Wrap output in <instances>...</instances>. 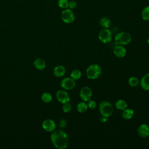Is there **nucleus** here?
I'll return each mask as SVG.
<instances>
[{
    "label": "nucleus",
    "mask_w": 149,
    "mask_h": 149,
    "mask_svg": "<svg viewBox=\"0 0 149 149\" xmlns=\"http://www.w3.org/2000/svg\"><path fill=\"white\" fill-rule=\"evenodd\" d=\"M58 5L62 9H67L69 7V1L68 0H58Z\"/></svg>",
    "instance_id": "24"
},
{
    "label": "nucleus",
    "mask_w": 149,
    "mask_h": 149,
    "mask_svg": "<svg viewBox=\"0 0 149 149\" xmlns=\"http://www.w3.org/2000/svg\"><path fill=\"white\" fill-rule=\"evenodd\" d=\"M77 5V2L75 1H69V8L70 9H74L76 8Z\"/></svg>",
    "instance_id": "27"
},
{
    "label": "nucleus",
    "mask_w": 149,
    "mask_h": 149,
    "mask_svg": "<svg viewBox=\"0 0 149 149\" xmlns=\"http://www.w3.org/2000/svg\"><path fill=\"white\" fill-rule=\"evenodd\" d=\"M34 66L36 69L39 70H42L46 68V63L45 61L42 58H37L33 62Z\"/></svg>",
    "instance_id": "13"
},
{
    "label": "nucleus",
    "mask_w": 149,
    "mask_h": 149,
    "mask_svg": "<svg viewBox=\"0 0 149 149\" xmlns=\"http://www.w3.org/2000/svg\"><path fill=\"white\" fill-rule=\"evenodd\" d=\"M51 141L55 147L58 149H64L68 145L69 138L66 133L63 130L58 129L52 132Z\"/></svg>",
    "instance_id": "1"
},
{
    "label": "nucleus",
    "mask_w": 149,
    "mask_h": 149,
    "mask_svg": "<svg viewBox=\"0 0 149 149\" xmlns=\"http://www.w3.org/2000/svg\"><path fill=\"white\" fill-rule=\"evenodd\" d=\"M100 121H101V122L105 123V122H106L108 120V118L104 117V116H102L100 118Z\"/></svg>",
    "instance_id": "29"
},
{
    "label": "nucleus",
    "mask_w": 149,
    "mask_h": 149,
    "mask_svg": "<svg viewBox=\"0 0 149 149\" xmlns=\"http://www.w3.org/2000/svg\"><path fill=\"white\" fill-rule=\"evenodd\" d=\"M92 90L87 86L83 87L80 91V98L85 102L88 101L92 97Z\"/></svg>",
    "instance_id": "9"
},
{
    "label": "nucleus",
    "mask_w": 149,
    "mask_h": 149,
    "mask_svg": "<svg viewBox=\"0 0 149 149\" xmlns=\"http://www.w3.org/2000/svg\"><path fill=\"white\" fill-rule=\"evenodd\" d=\"M147 43H148V45H149V37H148V39H147Z\"/></svg>",
    "instance_id": "30"
},
{
    "label": "nucleus",
    "mask_w": 149,
    "mask_h": 149,
    "mask_svg": "<svg viewBox=\"0 0 149 149\" xmlns=\"http://www.w3.org/2000/svg\"><path fill=\"white\" fill-rule=\"evenodd\" d=\"M66 72L65 68L63 65H58L54 69V74L57 77L63 76Z\"/></svg>",
    "instance_id": "15"
},
{
    "label": "nucleus",
    "mask_w": 149,
    "mask_h": 149,
    "mask_svg": "<svg viewBox=\"0 0 149 149\" xmlns=\"http://www.w3.org/2000/svg\"><path fill=\"white\" fill-rule=\"evenodd\" d=\"M42 127L46 132H52L56 128V123L52 119H47L42 122Z\"/></svg>",
    "instance_id": "10"
},
{
    "label": "nucleus",
    "mask_w": 149,
    "mask_h": 149,
    "mask_svg": "<svg viewBox=\"0 0 149 149\" xmlns=\"http://www.w3.org/2000/svg\"><path fill=\"white\" fill-rule=\"evenodd\" d=\"M88 105L85 101L79 102L77 105V110L80 113H84L88 109Z\"/></svg>",
    "instance_id": "18"
},
{
    "label": "nucleus",
    "mask_w": 149,
    "mask_h": 149,
    "mask_svg": "<svg viewBox=\"0 0 149 149\" xmlns=\"http://www.w3.org/2000/svg\"><path fill=\"white\" fill-rule=\"evenodd\" d=\"M140 84L144 90H149V73H147L142 77Z\"/></svg>",
    "instance_id": "14"
},
{
    "label": "nucleus",
    "mask_w": 149,
    "mask_h": 149,
    "mask_svg": "<svg viewBox=\"0 0 149 149\" xmlns=\"http://www.w3.org/2000/svg\"><path fill=\"white\" fill-rule=\"evenodd\" d=\"M75 80L70 77H66L61 81V86L65 90H70L75 87Z\"/></svg>",
    "instance_id": "7"
},
{
    "label": "nucleus",
    "mask_w": 149,
    "mask_h": 149,
    "mask_svg": "<svg viewBox=\"0 0 149 149\" xmlns=\"http://www.w3.org/2000/svg\"><path fill=\"white\" fill-rule=\"evenodd\" d=\"M128 83L132 87H136L139 84V80L136 77H131L128 80Z\"/></svg>",
    "instance_id": "23"
},
{
    "label": "nucleus",
    "mask_w": 149,
    "mask_h": 149,
    "mask_svg": "<svg viewBox=\"0 0 149 149\" xmlns=\"http://www.w3.org/2000/svg\"><path fill=\"white\" fill-rule=\"evenodd\" d=\"M99 111L102 116L108 118L112 115L113 108L109 102L102 101L99 105Z\"/></svg>",
    "instance_id": "3"
},
{
    "label": "nucleus",
    "mask_w": 149,
    "mask_h": 149,
    "mask_svg": "<svg viewBox=\"0 0 149 149\" xmlns=\"http://www.w3.org/2000/svg\"><path fill=\"white\" fill-rule=\"evenodd\" d=\"M100 25L104 28H108L111 24L110 20L106 17H103L100 19Z\"/></svg>",
    "instance_id": "20"
},
{
    "label": "nucleus",
    "mask_w": 149,
    "mask_h": 149,
    "mask_svg": "<svg viewBox=\"0 0 149 149\" xmlns=\"http://www.w3.org/2000/svg\"><path fill=\"white\" fill-rule=\"evenodd\" d=\"M41 100L45 103H49L52 100V96L49 93L44 92L41 95Z\"/></svg>",
    "instance_id": "19"
},
{
    "label": "nucleus",
    "mask_w": 149,
    "mask_h": 149,
    "mask_svg": "<svg viewBox=\"0 0 149 149\" xmlns=\"http://www.w3.org/2000/svg\"><path fill=\"white\" fill-rule=\"evenodd\" d=\"M72 106L71 104H70L69 102L63 104V105L62 107V110L65 113L69 112L72 110Z\"/></svg>",
    "instance_id": "25"
},
{
    "label": "nucleus",
    "mask_w": 149,
    "mask_h": 149,
    "mask_svg": "<svg viewBox=\"0 0 149 149\" xmlns=\"http://www.w3.org/2000/svg\"><path fill=\"white\" fill-rule=\"evenodd\" d=\"M141 17L144 20H149V6H145L141 11Z\"/></svg>",
    "instance_id": "21"
},
{
    "label": "nucleus",
    "mask_w": 149,
    "mask_h": 149,
    "mask_svg": "<svg viewBox=\"0 0 149 149\" xmlns=\"http://www.w3.org/2000/svg\"><path fill=\"white\" fill-rule=\"evenodd\" d=\"M66 124H67V121L65 119H61L59 122V126L60 128H62V129L65 127Z\"/></svg>",
    "instance_id": "28"
},
{
    "label": "nucleus",
    "mask_w": 149,
    "mask_h": 149,
    "mask_svg": "<svg viewBox=\"0 0 149 149\" xmlns=\"http://www.w3.org/2000/svg\"><path fill=\"white\" fill-rule=\"evenodd\" d=\"M61 17L62 21L67 24L73 23L75 20V16L74 13L70 9H65L61 14Z\"/></svg>",
    "instance_id": "5"
},
{
    "label": "nucleus",
    "mask_w": 149,
    "mask_h": 149,
    "mask_svg": "<svg viewBox=\"0 0 149 149\" xmlns=\"http://www.w3.org/2000/svg\"><path fill=\"white\" fill-rule=\"evenodd\" d=\"M102 73L101 68L97 64L90 65L86 69V73L88 79L94 80L98 78Z\"/></svg>",
    "instance_id": "2"
},
{
    "label": "nucleus",
    "mask_w": 149,
    "mask_h": 149,
    "mask_svg": "<svg viewBox=\"0 0 149 149\" xmlns=\"http://www.w3.org/2000/svg\"><path fill=\"white\" fill-rule=\"evenodd\" d=\"M134 115V111L131 108H126L122 111V116L125 119H130Z\"/></svg>",
    "instance_id": "16"
},
{
    "label": "nucleus",
    "mask_w": 149,
    "mask_h": 149,
    "mask_svg": "<svg viewBox=\"0 0 149 149\" xmlns=\"http://www.w3.org/2000/svg\"><path fill=\"white\" fill-rule=\"evenodd\" d=\"M132 37L130 34L125 31H121L118 33L115 37V42L116 45H125L130 42Z\"/></svg>",
    "instance_id": "4"
},
{
    "label": "nucleus",
    "mask_w": 149,
    "mask_h": 149,
    "mask_svg": "<svg viewBox=\"0 0 149 149\" xmlns=\"http://www.w3.org/2000/svg\"><path fill=\"white\" fill-rule=\"evenodd\" d=\"M56 98L57 100L62 104L69 102L70 97L69 94L63 90H59L56 93Z\"/></svg>",
    "instance_id": "8"
},
{
    "label": "nucleus",
    "mask_w": 149,
    "mask_h": 149,
    "mask_svg": "<svg viewBox=\"0 0 149 149\" xmlns=\"http://www.w3.org/2000/svg\"><path fill=\"white\" fill-rule=\"evenodd\" d=\"M112 33L111 31L107 28H104L98 33V38L103 43L107 44L111 41L112 40Z\"/></svg>",
    "instance_id": "6"
},
{
    "label": "nucleus",
    "mask_w": 149,
    "mask_h": 149,
    "mask_svg": "<svg viewBox=\"0 0 149 149\" xmlns=\"http://www.w3.org/2000/svg\"><path fill=\"white\" fill-rule=\"evenodd\" d=\"M142 1H144V0H142Z\"/></svg>",
    "instance_id": "31"
},
{
    "label": "nucleus",
    "mask_w": 149,
    "mask_h": 149,
    "mask_svg": "<svg viewBox=\"0 0 149 149\" xmlns=\"http://www.w3.org/2000/svg\"><path fill=\"white\" fill-rule=\"evenodd\" d=\"M70 77L74 80H79L81 77V72L79 69H74L70 73Z\"/></svg>",
    "instance_id": "22"
},
{
    "label": "nucleus",
    "mask_w": 149,
    "mask_h": 149,
    "mask_svg": "<svg viewBox=\"0 0 149 149\" xmlns=\"http://www.w3.org/2000/svg\"><path fill=\"white\" fill-rule=\"evenodd\" d=\"M88 102L87 105H88V107L89 108L93 109H94L96 107V105L97 104H96V102H95V101L94 100H90Z\"/></svg>",
    "instance_id": "26"
},
{
    "label": "nucleus",
    "mask_w": 149,
    "mask_h": 149,
    "mask_svg": "<svg viewBox=\"0 0 149 149\" xmlns=\"http://www.w3.org/2000/svg\"><path fill=\"white\" fill-rule=\"evenodd\" d=\"M137 133L142 138L148 137L149 136V126L146 123L140 125L137 129Z\"/></svg>",
    "instance_id": "11"
},
{
    "label": "nucleus",
    "mask_w": 149,
    "mask_h": 149,
    "mask_svg": "<svg viewBox=\"0 0 149 149\" xmlns=\"http://www.w3.org/2000/svg\"><path fill=\"white\" fill-rule=\"evenodd\" d=\"M115 107L116 109L123 111L127 107V104L125 101L123 100H119L115 103Z\"/></svg>",
    "instance_id": "17"
},
{
    "label": "nucleus",
    "mask_w": 149,
    "mask_h": 149,
    "mask_svg": "<svg viewBox=\"0 0 149 149\" xmlns=\"http://www.w3.org/2000/svg\"><path fill=\"white\" fill-rule=\"evenodd\" d=\"M113 52L118 58H123L126 54V49L121 45H116L113 49Z\"/></svg>",
    "instance_id": "12"
}]
</instances>
